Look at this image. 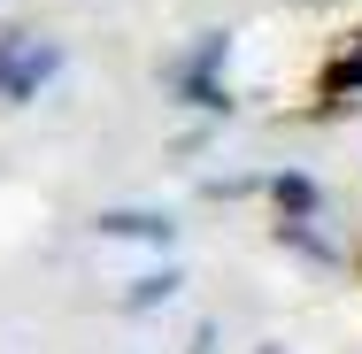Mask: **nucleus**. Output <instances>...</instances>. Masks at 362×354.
<instances>
[]
</instances>
